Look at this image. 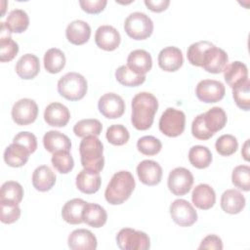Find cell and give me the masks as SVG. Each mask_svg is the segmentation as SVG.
Returning a JSON list of instances; mask_svg holds the SVG:
<instances>
[{
  "label": "cell",
  "instance_id": "obj_1",
  "mask_svg": "<svg viewBox=\"0 0 250 250\" xmlns=\"http://www.w3.org/2000/svg\"><path fill=\"white\" fill-rule=\"evenodd\" d=\"M158 109L157 99L148 92H141L132 100L131 122L137 130L145 131L151 127Z\"/></svg>",
  "mask_w": 250,
  "mask_h": 250
},
{
  "label": "cell",
  "instance_id": "obj_2",
  "mask_svg": "<svg viewBox=\"0 0 250 250\" xmlns=\"http://www.w3.org/2000/svg\"><path fill=\"white\" fill-rule=\"evenodd\" d=\"M135 180L129 171H119L111 177L105 191V200L111 205H118L126 201L135 188Z\"/></svg>",
  "mask_w": 250,
  "mask_h": 250
},
{
  "label": "cell",
  "instance_id": "obj_3",
  "mask_svg": "<svg viewBox=\"0 0 250 250\" xmlns=\"http://www.w3.org/2000/svg\"><path fill=\"white\" fill-rule=\"evenodd\" d=\"M80 160L84 169L100 173L104 165V146L97 136L84 137L79 145Z\"/></svg>",
  "mask_w": 250,
  "mask_h": 250
},
{
  "label": "cell",
  "instance_id": "obj_4",
  "mask_svg": "<svg viewBox=\"0 0 250 250\" xmlns=\"http://www.w3.org/2000/svg\"><path fill=\"white\" fill-rule=\"evenodd\" d=\"M88 84L83 75L68 72L58 81V92L68 101L81 100L87 93Z\"/></svg>",
  "mask_w": 250,
  "mask_h": 250
},
{
  "label": "cell",
  "instance_id": "obj_5",
  "mask_svg": "<svg viewBox=\"0 0 250 250\" xmlns=\"http://www.w3.org/2000/svg\"><path fill=\"white\" fill-rule=\"evenodd\" d=\"M124 29L128 36L135 40H144L149 37L153 31V22L145 13H131L125 20Z\"/></svg>",
  "mask_w": 250,
  "mask_h": 250
},
{
  "label": "cell",
  "instance_id": "obj_6",
  "mask_svg": "<svg viewBox=\"0 0 250 250\" xmlns=\"http://www.w3.org/2000/svg\"><path fill=\"white\" fill-rule=\"evenodd\" d=\"M117 246L122 250H147L150 247L148 235L141 230L124 228L116 235Z\"/></svg>",
  "mask_w": 250,
  "mask_h": 250
},
{
  "label": "cell",
  "instance_id": "obj_7",
  "mask_svg": "<svg viewBox=\"0 0 250 250\" xmlns=\"http://www.w3.org/2000/svg\"><path fill=\"white\" fill-rule=\"evenodd\" d=\"M186 115L174 107H168L161 114L159 119V130L168 137H178L185 130Z\"/></svg>",
  "mask_w": 250,
  "mask_h": 250
},
{
  "label": "cell",
  "instance_id": "obj_8",
  "mask_svg": "<svg viewBox=\"0 0 250 250\" xmlns=\"http://www.w3.org/2000/svg\"><path fill=\"white\" fill-rule=\"evenodd\" d=\"M167 184L169 190L173 194L182 196L190 190L193 184V176L188 169L177 167L169 173Z\"/></svg>",
  "mask_w": 250,
  "mask_h": 250
},
{
  "label": "cell",
  "instance_id": "obj_9",
  "mask_svg": "<svg viewBox=\"0 0 250 250\" xmlns=\"http://www.w3.org/2000/svg\"><path fill=\"white\" fill-rule=\"evenodd\" d=\"M12 118L21 126L28 125L34 122L38 114V106L35 101L23 98L16 102L12 107Z\"/></svg>",
  "mask_w": 250,
  "mask_h": 250
},
{
  "label": "cell",
  "instance_id": "obj_10",
  "mask_svg": "<svg viewBox=\"0 0 250 250\" xmlns=\"http://www.w3.org/2000/svg\"><path fill=\"white\" fill-rule=\"evenodd\" d=\"M226 93L224 84L214 79H203L199 81L195 88L197 99L203 103L211 104L221 101Z\"/></svg>",
  "mask_w": 250,
  "mask_h": 250
},
{
  "label": "cell",
  "instance_id": "obj_11",
  "mask_svg": "<svg viewBox=\"0 0 250 250\" xmlns=\"http://www.w3.org/2000/svg\"><path fill=\"white\" fill-rule=\"evenodd\" d=\"M170 215L180 227H190L197 221V213L193 206L185 199H176L170 205Z\"/></svg>",
  "mask_w": 250,
  "mask_h": 250
},
{
  "label": "cell",
  "instance_id": "obj_12",
  "mask_svg": "<svg viewBox=\"0 0 250 250\" xmlns=\"http://www.w3.org/2000/svg\"><path fill=\"white\" fill-rule=\"evenodd\" d=\"M98 108L104 117L115 119L123 115L125 111V103L119 95L115 93H106L99 99Z\"/></svg>",
  "mask_w": 250,
  "mask_h": 250
},
{
  "label": "cell",
  "instance_id": "obj_13",
  "mask_svg": "<svg viewBox=\"0 0 250 250\" xmlns=\"http://www.w3.org/2000/svg\"><path fill=\"white\" fill-rule=\"evenodd\" d=\"M228 54L214 44L209 47L202 58L201 67L210 73H220L228 64Z\"/></svg>",
  "mask_w": 250,
  "mask_h": 250
},
{
  "label": "cell",
  "instance_id": "obj_14",
  "mask_svg": "<svg viewBox=\"0 0 250 250\" xmlns=\"http://www.w3.org/2000/svg\"><path fill=\"white\" fill-rule=\"evenodd\" d=\"M121 41V37L117 29L111 25H101L95 33V42L97 46L105 51L115 50Z\"/></svg>",
  "mask_w": 250,
  "mask_h": 250
},
{
  "label": "cell",
  "instance_id": "obj_15",
  "mask_svg": "<svg viewBox=\"0 0 250 250\" xmlns=\"http://www.w3.org/2000/svg\"><path fill=\"white\" fill-rule=\"evenodd\" d=\"M137 174L143 184L146 186H155L161 181L162 168L156 161L146 159L138 164Z\"/></svg>",
  "mask_w": 250,
  "mask_h": 250
},
{
  "label": "cell",
  "instance_id": "obj_16",
  "mask_svg": "<svg viewBox=\"0 0 250 250\" xmlns=\"http://www.w3.org/2000/svg\"><path fill=\"white\" fill-rule=\"evenodd\" d=\"M183 53L175 46L165 47L158 54V65L164 71H176L183 65Z\"/></svg>",
  "mask_w": 250,
  "mask_h": 250
},
{
  "label": "cell",
  "instance_id": "obj_17",
  "mask_svg": "<svg viewBox=\"0 0 250 250\" xmlns=\"http://www.w3.org/2000/svg\"><path fill=\"white\" fill-rule=\"evenodd\" d=\"M70 118L68 108L61 103H51L48 104L44 111V120L46 123L53 127L65 126Z\"/></svg>",
  "mask_w": 250,
  "mask_h": 250
},
{
  "label": "cell",
  "instance_id": "obj_18",
  "mask_svg": "<svg viewBox=\"0 0 250 250\" xmlns=\"http://www.w3.org/2000/svg\"><path fill=\"white\" fill-rule=\"evenodd\" d=\"M67 244L72 250H95L98 242L96 236L90 230L78 229L68 235Z\"/></svg>",
  "mask_w": 250,
  "mask_h": 250
},
{
  "label": "cell",
  "instance_id": "obj_19",
  "mask_svg": "<svg viewBox=\"0 0 250 250\" xmlns=\"http://www.w3.org/2000/svg\"><path fill=\"white\" fill-rule=\"evenodd\" d=\"M224 78L227 84L231 88L244 84L248 79V69L245 63L241 62H232L224 68Z\"/></svg>",
  "mask_w": 250,
  "mask_h": 250
},
{
  "label": "cell",
  "instance_id": "obj_20",
  "mask_svg": "<svg viewBox=\"0 0 250 250\" xmlns=\"http://www.w3.org/2000/svg\"><path fill=\"white\" fill-rule=\"evenodd\" d=\"M127 66L137 74L145 75L151 69L152 59L148 52L143 49L132 51L127 58Z\"/></svg>",
  "mask_w": 250,
  "mask_h": 250
},
{
  "label": "cell",
  "instance_id": "obj_21",
  "mask_svg": "<svg viewBox=\"0 0 250 250\" xmlns=\"http://www.w3.org/2000/svg\"><path fill=\"white\" fill-rule=\"evenodd\" d=\"M65 36L70 43L74 45H82L89 40L91 36V27L82 20L72 21L68 23L65 29Z\"/></svg>",
  "mask_w": 250,
  "mask_h": 250
},
{
  "label": "cell",
  "instance_id": "obj_22",
  "mask_svg": "<svg viewBox=\"0 0 250 250\" xmlns=\"http://www.w3.org/2000/svg\"><path fill=\"white\" fill-rule=\"evenodd\" d=\"M191 200L197 208L208 210L212 208L216 202L215 190L207 184H199L192 190Z\"/></svg>",
  "mask_w": 250,
  "mask_h": 250
},
{
  "label": "cell",
  "instance_id": "obj_23",
  "mask_svg": "<svg viewBox=\"0 0 250 250\" xmlns=\"http://www.w3.org/2000/svg\"><path fill=\"white\" fill-rule=\"evenodd\" d=\"M101 177L100 173L90 171L87 169L81 170L76 176V187L77 188L87 194H92L97 192L101 187Z\"/></svg>",
  "mask_w": 250,
  "mask_h": 250
},
{
  "label": "cell",
  "instance_id": "obj_24",
  "mask_svg": "<svg viewBox=\"0 0 250 250\" xmlns=\"http://www.w3.org/2000/svg\"><path fill=\"white\" fill-rule=\"evenodd\" d=\"M40 70L39 59L33 54L21 56L16 64V72L22 79L34 78Z\"/></svg>",
  "mask_w": 250,
  "mask_h": 250
},
{
  "label": "cell",
  "instance_id": "obj_25",
  "mask_svg": "<svg viewBox=\"0 0 250 250\" xmlns=\"http://www.w3.org/2000/svg\"><path fill=\"white\" fill-rule=\"evenodd\" d=\"M245 197L236 189H227L221 196V207L228 214H238L245 207Z\"/></svg>",
  "mask_w": 250,
  "mask_h": 250
},
{
  "label": "cell",
  "instance_id": "obj_26",
  "mask_svg": "<svg viewBox=\"0 0 250 250\" xmlns=\"http://www.w3.org/2000/svg\"><path fill=\"white\" fill-rule=\"evenodd\" d=\"M43 145L46 150L52 153L61 150L69 151L71 148V142L69 138L66 135L55 130L45 133L43 137Z\"/></svg>",
  "mask_w": 250,
  "mask_h": 250
},
{
  "label": "cell",
  "instance_id": "obj_27",
  "mask_svg": "<svg viewBox=\"0 0 250 250\" xmlns=\"http://www.w3.org/2000/svg\"><path fill=\"white\" fill-rule=\"evenodd\" d=\"M30 151L22 145L12 143L5 148L4 161L11 167L23 166L29 157Z\"/></svg>",
  "mask_w": 250,
  "mask_h": 250
},
{
  "label": "cell",
  "instance_id": "obj_28",
  "mask_svg": "<svg viewBox=\"0 0 250 250\" xmlns=\"http://www.w3.org/2000/svg\"><path fill=\"white\" fill-rule=\"evenodd\" d=\"M82 220L90 227L101 228L106 223L107 214L101 205L87 202L83 208Z\"/></svg>",
  "mask_w": 250,
  "mask_h": 250
},
{
  "label": "cell",
  "instance_id": "obj_29",
  "mask_svg": "<svg viewBox=\"0 0 250 250\" xmlns=\"http://www.w3.org/2000/svg\"><path fill=\"white\" fill-rule=\"evenodd\" d=\"M56 183V175L47 165L38 166L32 174V185L39 191L50 190Z\"/></svg>",
  "mask_w": 250,
  "mask_h": 250
},
{
  "label": "cell",
  "instance_id": "obj_30",
  "mask_svg": "<svg viewBox=\"0 0 250 250\" xmlns=\"http://www.w3.org/2000/svg\"><path fill=\"white\" fill-rule=\"evenodd\" d=\"M87 202L81 198H73L66 201L62 209V219L70 225H78L83 223L82 212Z\"/></svg>",
  "mask_w": 250,
  "mask_h": 250
},
{
  "label": "cell",
  "instance_id": "obj_31",
  "mask_svg": "<svg viewBox=\"0 0 250 250\" xmlns=\"http://www.w3.org/2000/svg\"><path fill=\"white\" fill-rule=\"evenodd\" d=\"M203 122L206 129L214 135L227 124V114L222 107L214 106L203 113Z\"/></svg>",
  "mask_w": 250,
  "mask_h": 250
},
{
  "label": "cell",
  "instance_id": "obj_32",
  "mask_svg": "<svg viewBox=\"0 0 250 250\" xmlns=\"http://www.w3.org/2000/svg\"><path fill=\"white\" fill-rule=\"evenodd\" d=\"M190 164L197 169L207 168L212 162V153L207 146H193L188 151Z\"/></svg>",
  "mask_w": 250,
  "mask_h": 250
},
{
  "label": "cell",
  "instance_id": "obj_33",
  "mask_svg": "<svg viewBox=\"0 0 250 250\" xmlns=\"http://www.w3.org/2000/svg\"><path fill=\"white\" fill-rule=\"evenodd\" d=\"M65 65V56L58 48L49 49L44 55V67L50 73L60 72Z\"/></svg>",
  "mask_w": 250,
  "mask_h": 250
},
{
  "label": "cell",
  "instance_id": "obj_34",
  "mask_svg": "<svg viewBox=\"0 0 250 250\" xmlns=\"http://www.w3.org/2000/svg\"><path fill=\"white\" fill-rule=\"evenodd\" d=\"M6 24L11 32L21 33L28 27L29 18L25 11L21 9H15L9 13Z\"/></svg>",
  "mask_w": 250,
  "mask_h": 250
},
{
  "label": "cell",
  "instance_id": "obj_35",
  "mask_svg": "<svg viewBox=\"0 0 250 250\" xmlns=\"http://www.w3.org/2000/svg\"><path fill=\"white\" fill-rule=\"evenodd\" d=\"M103 125L95 118H87L78 121L73 127V133L80 138L87 136H99L102 133Z\"/></svg>",
  "mask_w": 250,
  "mask_h": 250
},
{
  "label": "cell",
  "instance_id": "obj_36",
  "mask_svg": "<svg viewBox=\"0 0 250 250\" xmlns=\"http://www.w3.org/2000/svg\"><path fill=\"white\" fill-rule=\"evenodd\" d=\"M115 78L126 87H137L146 81V75L135 73L127 65H121L115 70Z\"/></svg>",
  "mask_w": 250,
  "mask_h": 250
},
{
  "label": "cell",
  "instance_id": "obj_37",
  "mask_svg": "<svg viewBox=\"0 0 250 250\" xmlns=\"http://www.w3.org/2000/svg\"><path fill=\"white\" fill-rule=\"evenodd\" d=\"M23 196L22 187L15 181L5 182L1 187L0 200H8L20 203Z\"/></svg>",
  "mask_w": 250,
  "mask_h": 250
},
{
  "label": "cell",
  "instance_id": "obj_38",
  "mask_svg": "<svg viewBox=\"0 0 250 250\" xmlns=\"http://www.w3.org/2000/svg\"><path fill=\"white\" fill-rule=\"evenodd\" d=\"M51 161L55 169L62 174H67L72 170L74 166V160L71 154L69 153V151L65 150H61L53 153Z\"/></svg>",
  "mask_w": 250,
  "mask_h": 250
},
{
  "label": "cell",
  "instance_id": "obj_39",
  "mask_svg": "<svg viewBox=\"0 0 250 250\" xmlns=\"http://www.w3.org/2000/svg\"><path fill=\"white\" fill-rule=\"evenodd\" d=\"M213 43L203 40V41H198L195 43H192L187 52V57L188 62L195 66H200L201 67V62H202V58L205 53V51L211 47Z\"/></svg>",
  "mask_w": 250,
  "mask_h": 250
},
{
  "label": "cell",
  "instance_id": "obj_40",
  "mask_svg": "<svg viewBox=\"0 0 250 250\" xmlns=\"http://www.w3.org/2000/svg\"><path fill=\"white\" fill-rule=\"evenodd\" d=\"M105 137L111 145L123 146L129 141L130 134L125 126L121 124H114L107 128Z\"/></svg>",
  "mask_w": 250,
  "mask_h": 250
},
{
  "label": "cell",
  "instance_id": "obj_41",
  "mask_svg": "<svg viewBox=\"0 0 250 250\" xmlns=\"http://www.w3.org/2000/svg\"><path fill=\"white\" fill-rule=\"evenodd\" d=\"M231 182L236 188L248 191L250 189V167L248 165L236 166L231 174Z\"/></svg>",
  "mask_w": 250,
  "mask_h": 250
},
{
  "label": "cell",
  "instance_id": "obj_42",
  "mask_svg": "<svg viewBox=\"0 0 250 250\" xmlns=\"http://www.w3.org/2000/svg\"><path fill=\"white\" fill-rule=\"evenodd\" d=\"M215 147L219 154L223 156H229L236 151L238 147V143L234 136L225 134L217 139Z\"/></svg>",
  "mask_w": 250,
  "mask_h": 250
},
{
  "label": "cell",
  "instance_id": "obj_43",
  "mask_svg": "<svg viewBox=\"0 0 250 250\" xmlns=\"http://www.w3.org/2000/svg\"><path fill=\"white\" fill-rule=\"evenodd\" d=\"M0 208L2 223L13 224L20 219L21 208L18 203L8 200H0Z\"/></svg>",
  "mask_w": 250,
  "mask_h": 250
},
{
  "label": "cell",
  "instance_id": "obj_44",
  "mask_svg": "<svg viewBox=\"0 0 250 250\" xmlns=\"http://www.w3.org/2000/svg\"><path fill=\"white\" fill-rule=\"evenodd\" d=\"M138 150L145 155H155L162 147V144L159 139L153 136H145L137 142Z\"/></svg>",
  "mask_w": 250,
  "mask_h": 250
},
{
  "label": "cell",
  "instance_id": "obj_45",
  "mask_svg": "<svg viewBox=\"0 0 250 250\" xmlns=\"http://www.w3.org/2000/svg\"><path fill=\"white\" fill-rule=\"evenodd\" d=\"M232 97L236 105L243 109L249 110L250 108V81L247 80L244 84L232 89Z\"/></svg>",
  "mask_w": 250,
  "mask_h": 250
},
{
  "label": "cell",
  "instance_id": "obj_46",
  "mask_svg": "<svg viewBox=\"0 0 250 250\" xmlns=\"http://www.w3.org/2000/svg\"><path fill=\"white\" fill-rule=\"evenodd\" d=\"M19 52V45L11 37L0 38V61L2 62L12 61Z\"/></svg>",
  "mask_w": 250,
  "mask_h": 250
},
{
  "label": "cell",
  "instance_id": "obj_47",
  "mask_svg": "<svg viewBox=\"0 0 250 250\" xmlns=\"http://www.w3.org/2000/svg\"><path fill=\"white\" fill-rule=\"evenodd\" d=\"M191 133H192V136L195 137L196 139L198 140H208L210 139L213 134L210 133L205 125H204V122H203V113H200L198 114L192 121V124H191Z\"/></svg>",
  "mask_w": 250,
  "mask_h": 250
},
{
  "label": "cell",
  "instance_id": "obj_48",
  "mask_svg": "<svg viewBox=\"0 0 250 250\" xmlns=\"http://www.w3.org/2000/svg\"><path fill=\"white\" fill-rule=\"evenodd\" d=\"M13 143H17L24 146L30 151V153L34 152L37 148V140L35 135L26 131L20 132L19 134H17L13 139Z\"/></svg>",
  "mask_w": 250,
  "mask_h": 250
},
{
  "label": "cell",
  "instance_id": "obj_49",
  "mask_svg": "<svg viewBox=\"0 0 250 250\" xmlns=\"http://www.w3.org/2000/svg\"><path fill=\"white\" fill-rule=\"evenodd\" d=\"M106 0H80L79 5L82 10L89 14H99L106 6Z\"/></svg>",
  "mask_w": 250,
  "mask_h": 250
},
{
  "label": "cell",
  "instance_id": "obj_50",
  "mask_svg": "<svg viewBox=\"0 0 250 250\" xmlns=\"http://www.w3.org/2000/svg\"><path fill=\"white\" fill-rule=\"evenodd\" d=\"M198 249H215V250H222L223 249V242L222 239L216 234H209L204 237L198 247Z\"/></svg>",
  "mask_w": 250,
  "mask_h": 250
},
{
  "label": "cell",
  "instance_id": "obj_51",
  "mask_svg": "<svg viewBox=\"0 0 250 250\" xmlns=\"http://www.w3.org/2000/svg\"><path fill=\"white\" fill-rule=\"evenodd\" d=\"M145 4L150 11L159 13L167 9V7L170 4V1L169 0H156V1L145 0Z\"/></svg>",
  "mask_w": 250,
  "mask_h": 250
},
{
  "label": "cell",
  "instance_id": "obj_52",
  "mask_svg": "<svg viewBox=\"0 0 250 250\" xmlns=\"http://www.w3.org/2000/svg\"><path fill=\"white\" fill-rule=\"evenodd\" d=\"M249 140H246V142L244 143L243 146H242V149H241V154L243 156V158L248 161L249 160Z\"/></svg>",
  "mask_w": 250,
  "mask_h": 250
}]
</instances>
